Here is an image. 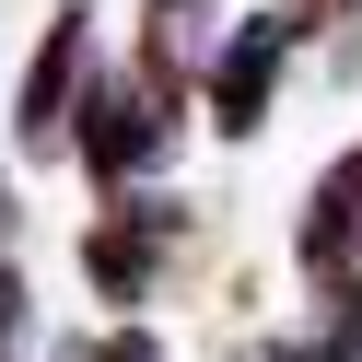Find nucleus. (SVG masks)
Segmentation results:
<instances>
[{
    "label": "nucleus",
    "instance_id": "f257e3e1",
    "mask_svg": "<svg viewBox=\"0 0 362 362\" xmlns=\"http://www.w3.org/2000/svg\"><path fill=\"white\" fill-rule=\"evenodd\" d=\"M175 129H187V105L152 94L141 71H82L59 152H82V175H94V187H141V175L175 152Z\"/></svg>",
    "mask_w": 362,
    "mask_h": 362
},
{
    "label": "nucleus",
    "instance_id": "f03ea898",
    "mask_svg": "<svg viewBox=\"0 0 362 362\" xmlns=\"http://www.w3.org/2000/svg\"><path fill=\"white\" fill-rule=\"evenodd\" d=\"M292 12H245L234 35H211V59H199V105H211V129L222 141H257L269 129V94H281V71H292Z\"/></svg>",
    "mask_w": 362,
    "mask_h": 362
},
{
    "label": "nucleus",
    "instance_id": "7ed1b4c3",
    "mask_svg": "<svg viewBox=\"0 0 362 362\" xmlns=\"http://www.w3.org/2000/svg\"><path fill=\"white\" fill-rule=\"evenodd\" d=\"M175 245H187V211H175V199L105 187V222L82 234V281H94L105 304H152V281L175 269Z\"/></svg>",
    "mask_w": 362,
    "mask_h": 362
},
{
    "label": "nucleus",
    "instance_id": "20e7f679",
    "mask_svg": "<svg viewBox=\"0 0 362 362\" xmlns=\"http://www.w3.org/2000/svg\"><path fill=\"white\" fill-rule=\"evenodd\" d=\"M292 269H304V292H315V304H362V152H339V164L304 187Z\"/></svg>",
    "mask_w": 362,
    "mask_h": 362
},
{
    "label": "nucleus",
    "instance_id": "39448f33",
    "mask_svg": "<svg viewBox=\"0 0 362 362\" xmlns=\"http://www.w3.org/2000/svg\"><path fill=\"white\" fill-rule=\"evenodd\" d=\"M82 71H94V12H82V0H59V12H47V35H35V59H24V94H12V152H35V164L59 152Z\"/></svg>",
    "mask_w": 362,
    "mask_h": 362
},
{
    "label": "nucleus",
    "instance_id": "423d86ee",
    "mask_svg": "<svg viewBox=\"0 0 362 362\" xmlns=\"http://www.w3.org/2000/svg\"><path fill=\"white\" fill-rule=\"evenodd\" d=\"M199 59H211V0H141V59H129V71L187 105L199 94Z\"/></svg>",
    "mask_w": 362,
    "mask_h": 362
},
{
    "label": "nucleus",
    "instance_id": "0eeeda50",
    "mask_svg": "<svg viewBox=\"0 0 362 362\" xmlns=\"http://www.w3.org/2000/svg\"><path fill=\"white\" fill-rule=\"evenodd\" d=\"M269 362H362V304H315V327L281 339Z\"/></svg>",
    "mask_w": 362,
    "mask_h": 362
},
{
    "label": "nucleus",
    "instance_id": "6e6552de",
    "mask_svg": "<svg viewBox=\"0 0 362 362\" xmlns=\"http://www.w3.org/2000/svg\"><path fill=\"white\" fill-rule=\"evenodd\" d=\"M24 315H35V292H24V269H12V257H0V362H12V351H24Z\"/></svg>",
    "mask_w": 362,
    "mask_h": 362
},
{
    "label": "nucleus",
    "instance_id": "1a4fd4ad",
    "mask_svg": "<svg viewBox=\"0 0 362 362\" xmlns=\"http://www.w3.org/2000/svg\"><path fill=\"white\" fill-rule=\"evenodd\" d=\"M82 362H164V339H152V327H117V339H82Z\"/></svg>",
    "mask_w": 362,
    "mask_h": 362
}]
</instances>
